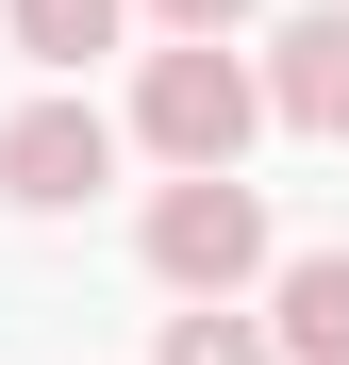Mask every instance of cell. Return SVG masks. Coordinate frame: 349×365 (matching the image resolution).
Listing matches in <instances>:
<instances>
[{"label":"cell","mask_w":349,"mask_h":365,"mask_svg":"<svg viewBox=\"0 0 349 365\" xmlns=\"http://www.w3.org/2000/svg\"><path fill=\"white\" fill-rule=\"evenodd\" d=\"M150 282L166 299H233V282H266V200L233 166H183V182H150Z\"/></svg>","instance_id":"cell-1"},{"label":"cell","mask_w":349,"mask_h":365,"mask_svg":"<svg viewBox=\"0 0 349 365\" xmlns=\"http://www.w3.org/2000/svg\"><path fill=\"white\" fill-rule=\"evenodd\" d=\"M250 116H266V83L233 67V34H166L150 83H133V133L166 150V182H183V166H233V150H250Z\"/></svg>","instance_id":"cell-2"},{"label":"cell","mask_w":349,"mask_h":365,"mask_svg":"<svg viewBox=\"0 0 349 365\" xmlns=\"http://www.w3.org/2000/svg\"><path fill=\"white\" fill-rule=\"evenodd\" d=\"M100 182H116V116H100V100L50 83V100L0 116V200H17V216H84Z\"/></svg>","instance_id":"cell-3"},{"label":"cell","mask_w":349,"mask_h":365,"mask_svg":"<svg viewBox=\"0 0 349 365\" xmlns=\"http://www.w3.org/2000/svg\"><path fill=\"white\" fill-rule=\"evenodd\" d=\"M266 116H300V133H349V0H316V17L283 34V67H266Z\"/></svg>","instance_id":"cell-4"},{"label":"cell","mask_w":349,"mask_h":365,"mask_svg":"<svg viewBox=\"0 0 349 365\" xmlns=\"http://www.w3.org/2000/svg\"><path fill=\"white\" fill-rule=\"evenodd\" d=\"M266 349L283 365H349V250H300L266 282Z\"/></svg>","instance_id":"cell-5"},{"label":"cell","mask_w":349,"mask_h":365,"mask_svg":"<svg viewBox=\"0 0 349 365\" xmlns=\"http://www.w3.org/2000/svg\"><path fill=\"white\" fill-rule=\"evenodd\" d=\"M0 17H17V50H34L50 83H84L100 50H116V17H133V0H0Z\"/></svg>","instance_id":"cell-6"},{"label":"cell","mask_w":349,"mask_h":365,"mask_svg":"<svg viewBox=\"0 0 349 365\" xmlns=\"http://www.w3.org/2000/svg\"><path fill=\"white\" fill-rule=\"evenodd\" d=\"M150 365H283V349H266L250 316H233V299H183V316H166V349H150Z\"/></svg>","instance_id":"cell-7"},{"label":"cell","mask_w":349,"mask_h":365,"mask_svg":"<svg viewBox=\"0 0 349 365\" xmlns=\"http://www.w3.org/2000/svg\"><path fill=\"white\" fill-rule=\"evenodd\" d=\"M150 17H166V34H233L250 0H150Z\"/></svg>","instance_id":"cell-8"}]
</instances>
